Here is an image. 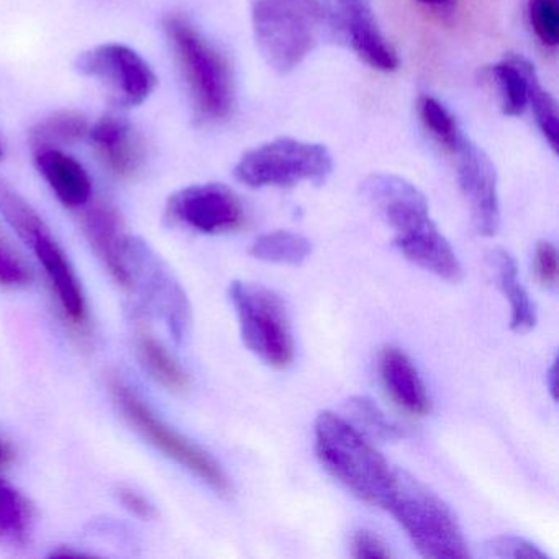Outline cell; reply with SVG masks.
<instances>
[{
  "instance_id": "27",
  "label": "cell",
  "mask_w": 559,
  "mask_h": 559,
  "mask_svg": "<svg viewBox=\"0 0 559 559\" xmlns=\"http://www.w3.org/2000/svg\"><path fill=\"white\" fill-rule=\"evenodd\" d=\"M418 110H420L421 122L425 123L428 132L437 139L440 145L454 153L463 135L450 112L438 100L427 96H421L418 99Z\"/></svg>"
},
{
  "instance_id": "4",
  "label": "cell",
  "mask_w": 559,
  "mask_h": 559,
  "mask_svg": "<svg viewBox=\"0 0 559 559\" xmlns=\"http://www.w3.org/2000/svg\"><path fill=\"white\" fill-rule=\"evenodd\" d=\"M388 512L424 558H471L469 545L453 510L412 474L397 469V486Z\"/></svg>"
},
{
  "instance_id": "26",
  "label": "cell",
  "mask_w": 559,
  "mask_h": 559,
  "mask_svg": "<svg viewBox=\"0 0 559 559\" xmlns=\"http://www.w3.org/2000/svg\"><path fill=\"white\" fill-rule=\"evenodd\" d=\"M492 76L499 84L503 112L507 116H520L528 104V87L519 61L513 57L506 63L497 64L492 68Z\"/></svg>"
},
{
  "instance_id": "13",
  "label": "cell",
  "mask_w": 559,
  "mask_h": 559,
  "mask_svg": "<svg viewBox=\"0 0 559 559\" xmlns=\"http://www.w3.org/2000/svg\"><path fill=\"white\" fill-rule=\"evenodd\" d=\"M320 5L323 22L369 67L379 71L397 70V57L362 0H320Z\"/></svg>"
},
{
  "instance_id": "23",
  "label": "cell",
  "mask_w": 559,
  "mask_h": 559,
  "mask_svg": "<svg viewBox=\"0 0 559 559\" xmlns=\"http://www.w3.org/2000/svg\"><path fill=\"white\" fill-rule=\"evenodd\" d=\"M90 133V123L83 114L63 110L53 114L32 130L31 142L35 150L58 148L80 142Z\"/></svg>"
},
{
  "instance_id": "11",
  "label": "cell",
  "mask_w": 559,
  "mask_h": 559,
  "mask_svg": "<svg viewBox=\"0 0 559 559\" xmlns=\"http://www.w3.org/2000/svg\"><path fill=\"white\" fill-rule=\"evenodd\" d=\"M76 70L99 81L110 103L120 109L145 103L158 83L150 64L136 51L117 44L84 51L78 57Z\"/></svg>"
},
{
  "instance_id": "31",
  "label": "cell",
  "mask_w": 559,
  "mask_h": 559,
  "mask_svg": "<svg viewBox=\"0 0 559 559\" xmlns=\"http://www.w3.org/2000/svg\"><path fill=\"white\" fill-rule=\"evenodd\" d=\"M352 556L356 559H385L391 558L392 552L388 543L371 530L361 528L352 536Z\"/></svg>"
},
{
  "instance_id": "16",
  "label": "cell",
  "mask_w": 559,
  "mask_h": 559,
  "mask_svg": "<svg viewBox=\"0 0 559 559\" xmlns=\"http://www.w3.org/2000/svg\"><path fill=\"white\" fill-rule=\"evenodd\" d=\"M83 228L94 253L122 289L129 290V276L123 264L127 231L117 209L106 202L87 204L83 209Z\"/></svg>"
},
{
  "instance_id": "22",
  "label": "cell",
  "mask_w": 559,
  "mask_h": 559,
  "mask_svg": "<svg viewBox=\"0 0 559 559\" xmlns=\"http://www.w3.org/2000/svg\"><path fill=\"white\" fill-rule=\"evenodd\" d=\"M34 523L28 500L11 484L0 479V542L22 545L27 542Z\"/></svg>"
},
{
  "instance_id": "15",
  "label": "cell",
  "mask_w": 559,
  "mask_h": 559,
  "mask_svg": "<svg viewBox=\"0 0 559 559\" xmlns=\"http://www.w3.org/2000/svg\"><path fill=\"white\" fill-rule=\"evenodd\" d=\"M87 135L100 162L117 178H132L142 168L145 148L129 120L120 116L103 117Z\"/></svg>"
},
{
  "instance_id": "29",
  "label": "cell",
  "mask_w": 559,
  "mask_h": 559,
  "mask_svg": "<svg viewBox=\"0 0 559 559\" xmlns=\"http://www.w3.org/2000/svg\"><path fill=\"white\" fill-rule=\"evenodd\" d=\"M486 555L499 559H549L535 543L516 535H497L487 539Z\"/></svg>"
},
{
  "instance_id": "32",
  "label": "cell",
  "mask_w": 559,
  "mask_h": 559,
  "mask_svg": "<svg viewBox=\"0 0 559 559\" xmlns=\"http://www.w3.org/2000/svg\"><path fill=\"white\" fill-rule=\"evenodd\" d=\"M533 270L536 280L546 287H552L558 281V251L551 241L542 240L536 243Z\"/></svg>"
},
{
  "instance_id": "14",
  "label": "cell",
  "mask_w": 559,
  "mask_h": 559,
  "mask_svg": "<svg viewBox=\"0 0 559 559\" xmlns=\"http://www.w3.org/2000/svg\"><path fill=\"white\" fill-rule=\"evenodd\" d=\"M454 155L457 156V182L469 204L474 228L483 237H493L500 225L496 168L489 156L464 136Z\"/></svg>"
},
{
  "instance_id": "6",
  "label": "cell",
  "mask_w": 559,
  "mask_h": 559,
  "mask_svg": "<svg viewBox=\"0 0 559 559\" xmlns=\"http://www.w3.org/2000/svg\"><path fill=\"white\" fill-rule=\"evenodd\" d=\"M254 38L266 63L277 73L299 67L319 37L320 0H250Z\"/></svg>"
},
{
  "instance_id": "2",
  "label": "cell",
  "mask_w": 559,
  "mask_h": 559,
  "mask_svg": "<svg viewBox=\"0 0 559 559\" xmlns=\"http://www.w3.org/2000/svg\"><path fill=\"white\" fill-rule=\"evenodd\" d=\"M313 438L320 464L342 486L362 502L388 510L397 486V469L366 435L335 412L323 411L313 424Z\"/></svg>"
},
{
  "instance_id": "25",
  "label": "cell",
  "mask_w": 559,
  "mask_h": 559,
  "mask_svg": "<svg viewBox=\"0 0 559 559\" xmlns=\"http://www.w3.org/2000/svg\"><path fill=\"white\" fill-rule=\"evenodd\" d=\"M519 61L520 68L526 78V87H528V103L532 104L533 112H535L536 122L542 129L543 135L548 140L549 145L555 152H558L559 139V119L558 109L552 97L543 90L542 84L538 83L535 70L528 61L523 58L515 57Z\"/></svg>"
},
{
  "instance_id": "35",
  "label": "cell",
  "mask_w": 559,
  "mask_h": 559,
  "mask_svg": "<svg viewBox=\"0 0 559 559\" xmlns=\"http://www.w3.org/2000/svg\"><path fill=\"white\" fill-rule=\"evenodd\" d=\"M11 448H9L8 444L4 443V441H0V469H2V467L4 466H8V464L11 463Z\"/></svg>"
},
{
  "instance_id": "28",
  "label": "cell",
  "mask_w": 559,
  "mask_h": 559,
  "mask_svg": "<svg viewBox=\"0 0 559 559\" xmlns=\"http://www.w3.org/2000/svg\"><path fill=\"white\" fill-rule=\"evenodd\" d=\"M34 283V273L8 235L0 230V287L27 289Z\"/></svg>"
},
{
  "instance_id": "34",
  "label": "cell",
  "mask_w": 559,
  "mask_h": 559,
  "mask_svg": "<svg viewBox=\"0 0 559 559\" xmlns=\"http://www.w3.org/2000/svg\"><path fill=\"white\" fill-rule=\"evenodd\" d=\"M558 358L552 359L551 366L546 371V385H548L549 394H551L552 401L558 399Z\"/></svg>"
},
{
  "instance_id": "30",
  "label": "cell",
  "mask_w": 559,
  "mask_h": 559,
  "mask_svg": "<svg viewBox=\"0 0 559 559\" xmlns=\"http://www.w3.org/2000/svg\"><path fill=\"white\" fill-rule=\"evenodd\" d=\"M530 22L536 37L546 47H556L559 41L558 0H532L530 2Z\"/></svg>"
},
{
  "instance_id": "12",
  "label": "cell",
  "mask_w": 559,
  "mask_h": 559,
  "mask_svg": "<svg viewBox=\"0 0 559 559\" xmlns=\"http://www.w3.org/2000/svg\"><path fill=\"white\" fill-rule=\"evenodd\" d=\"M166 221L176 227L204 235H224L245 224L240 198L224 185L181 189L166 204Z\"/></svg>"
},
{
  "instance_id": "18",
  "label": "cell",
  "mask_w": 559,
  "mask_h": 559,
  "mask_svg": "<svg viewBox=\"0 0 559 559\" xmlns=\"http://www.w3.org/2000/svg\"><path fill=\"white\" fill-rule=\"evenodd\" d=\"M378 371L392 401L412 415H427L430 397L412 359L395 346H385L378 356Z\"/></svg>"
},
{
  "instance_id": "36",
  "label": "cell",
  "mask_w": 559,
  "mask_h": 559,
  "mask_svg": "<svg viewBox=\"0 0 559 559\" xmlns=\"http://www.w3.org/2000/svg\"><path fill=\"white\" fill-rule=\"evenodd\" d=\"M420 2H424V4L428 5H444L450 2V0H420Z\"/></svg>"
},
{
  "instance_id": "9",
  "label": "cell",
  "mask_w": 559,
  "mask_h": 559,
  "mask_svg": "<svg viewBox=\"0 0 559 559\" xmlns=\"http://www.w3.org/2000/svg\"><path fill=\"white\" fill-rule=\"evenodd\" d=\"M228 297L247 348L271 368H287L294 361V338L284 300L263 284L247 281H234Z\"/></svg>"
},
{
  "instance_id": "8",
  "label": "cell",
  "mask_w": 559,
  "mask_h": 559,
  "mask_svg": "<svg viewBox=\"0 0 559 559\" xmlns=\"http://www.w3.org/2000/svg\"><path fill=\"white\" fill-rule=\"evenodd\" d=\"M123 264L130 293L142 299L146 312L165 323L178 345L185 343L191 332V304L168 264L142 238L132 235H127L123 245Z\"/></svg>"
},
{
  "instance_id": "33",
  "label": "cell",
  "mask_w": 559,
  "mask_h": 559,
  "mask_svg": "<svg viewBox=\"0 0 559 559\" xmlns=\"http://www.w3.org/2000/svg\"><path fill=\"white\" fill-rule=\"evenodd\" d=\"M117 499L122 503L123 509L132 513L136 519L153 520L156 516V509L152 500L143 496L139 490L133 489V487H120L117 490Z\"/></svg>"
},
{
  "instance_id": "1",
  "label": "cell",
  "mask_w": 559,
  "mask_h": 559,
  "mask_svg": "<svg viewBox=\"0 0 559 559\" xmlns=\"http://www.w3.org/2000/svg\"><path fill=\"white\" fill-rule=\"evenodd\" d=\"M361 192L394 230V247L405 260L447 283L463 280L456 253L431 221L427 199L414 185L394 175H372L362 182Z\"/></svg>"
},
{
  "instance_id": "17",
  "label": "cell",
  "mask_w": 559,
  "mask_h": 559,
  "mask_svg": "<svg viewBox=\"0 0 559 559\" xmlns=\"http://www.w3.org/2000/svg\"><path fill=\"white\" fill-rule=\"evenodd\" d=\"M35 165L58 201L71 211H83L93 201V181L84 166L60 148L37 150Z\"/></svg>"
},
{
  "instance_id": "24",
  "label": "cell",
  "mask_w": 559,
  "mask_h": 559,
  "mask_svg": "<svg viewBox=\"0 0 559 559\" xmlns=\"http://www.w3.org/2000/svg\"><path fill=\"white\" fill-rule=\"evenodd\" d=\"M346 407L355 421V427L366 437L381 441H395L405 437L404 430L392 421L371 397L355 395L349 399Z\"/></svg>"
},
{
  "instance_id": "21",
  "label": "cell",
  "mask_w": 559,
  "mask_h": 559,
  "mask_svg": "<svg viewBox=\"0 0 559 559\" xmlns=\"http://www.w3.org/2000/svg\"><path fill=\"white\" fill-rule=\"evenodd\" d=\"M250 254L254 260L264 261V263L299 266L312 254V243L309 238L294 231H271L257 238V241L251 245Z\"/></svg>"
},
{
  "instance_id": "3",
  "label": "cell",
  "mask_w": 559,
  "mask_h": 559,
  "mask_svg": "<svg viewBox=\"0 0 559 559\" xmlns=\"http://www.w3.org/2000/svg\"><path fill=\"white\" fill-rule=\"evenodd\" d=\"M0 217L31 248L50 283L60 312L73 329L87 326L86 296L76 270L44 218L11 185L0 179Z\"/></svg>"
},
{
  "instance_id": "10",
  "label": "cell",
  "mask_w": 559,
  "mask_h": 559,
  "mask_svg": "<svg viewBox=\"0 0 559 559\" xmlns=\"http://www.w3.org/2000/svg\"><path fill=\"white\" fill-rule=\"evenodd\" d=\"M332 168L325 146L281 139L245 153L235 166V178L248 188H287L302 181H325Z\"/></svg>"
},
{
  "instance_id": "20",
  "label": "cell",
  "mask_w": 559,
  "mask_h": 559,
  "mask_svg": "<svg viewBox=\"0 0 559 559\" xmlns=\"http://www.w3.org/2000/svg\"><path fill=\"white\" fill-rule=\"evenodd\" d=\"M136 323V356L140 365L148 372L150 378L168 391H185L189 385L188 372L176 361L175 356L165 348L162 342L150 332L145 320L135 313Z\"/></svg>"
},
{
  "instance_id": "7",
  "label": "cell",
  "mask_w": 559,
  "mask_h": 559,
  "mask_svg": "<svg viewBox=\"0 0 559 559\" xmlns=\"http://www.w3.org/2000/svg\"><path fill=\"white\" fill-rule=\"evenodd\" d=\"M109 392L114 404L117 405L122 417L129 421L130 427L150 444L162 451L169 460L175 461L182 469L194 474L202 483L221 496H230V479L222 469L221 464L198 444L192 443L185 435L169 427L165 420L152 411L148 404L140 397L135 389L130 388L119 376H110Z\"/></svg>"
},
{
  "instance_id": "19",
  "label": "cell",
  "mask_w": 559,
  "mask_h": 559,
  "mask_svg": "<svg viewBox=\"0 0 559 559\" xmlns=\"http://www.w3.org/2000/svg\"><path fill=\"white\" fill-rule=\"evenodd\" d=\"M487 264H489L496 286L509 300L510 330L519 335L532 332L538 322V317H536L535 304L532 302L522 281H520L515 258L503 248H496L487 254Z\"/></svg>"
},
{
  "instance_id": "5",
  "label": "cell",
  "mask_w": 559,
  "mask_h": 559,
  "mask_svg": "<svg viewBox=\"0 0 559 559\" xmlns=\"http://www.w3.org/2000/svg\"><path fill=\"white\" fill-rule=\"evenodd\" d=\"M165 32L199 119L214 122L228 117L234 106V84L225 58L182 15H168Z\"/></svg>"
}]
</instances>
